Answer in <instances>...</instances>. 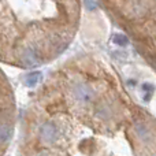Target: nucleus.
Instances as JSON below:
<instances>
[{
	"instance_id": "1",
	"label": "nucleus",
	"mask_w": 156,
	"mask_h": 156,
	"mask_svg": "<svg viewBox=\"0 0 156 156\" xmlns=\"http://www.w3.org/2000/svg\"><path fill=\"white\" fill-rule=\"evenodd\" d=\"M60 134H62L60 126L54 121L44 122L40 126V129H38V138H40L41 143L47 144V145L58 143L60 138Z\"/></svg>"
},
{
	"instance_id": "2",
	"label": "nucleus",
	"mask_w": 156,
	"mask_h": 156,
	"mask_svg": "<svg viewBox=\"0 0 156 156\" xmlns=\"http://www.w3.org/2000/svg\"><path fill=\"white\" fill-rule=\"evenodd\" d=\"M71 94H73V99L76 100L78 104H82V105L89 104V103H92L94 99L93 88L85 82L74 83L73 88H71Z\"/></svg>"
},
{
	"instance_id": "3",
	"label": "nucleus",
	"mask_w": 156,
	"mask_h": 156,
	"mask_svg": "<svg viewBox=\"0 0 156 156\" xmlns=\"http://www.w3.org/2000/svg\"><path fill=\"white\" fill-rule=\"evenodd\" d=\"M133 130H134L136 137H137L141 143H149V141L152 140V136L154 134H152V130L148 125L143 123V122H138V123L134 125Z\"/></svg>"
},
{
	"instance_id": "4",
	"label": "nucleus",
	"mask_w": 156,
	"mask_h": 156,
	"mask_svg": "<svg viewBox=\"0 0 156 156\" xmlns=\"http://www.w3.org/2000/svg\"><path fill=\"white\" fill-rule=\"evenodd\" d=\"M12 137V126L5 122H0V147L5 145Z\"/></svg>"
},
{
	"instance_id": "5",
	"label": "nucleus",
	"mask_w": 156,
	"mask_h": 156,
	"mask_svg": "<svg viewBox=\"0 0 156 156\" xmlns=\"http://www.w3.org/2000/svg\"><path fill=\"white\" fill-rule=\"evenodd\" d=\"M96 116L100 119H111L112 118V108L108 104H100L96 110Z\"/></svg>"
},
{
	"instance_id": "6",
	"label": "nucleus",
	"mask_w": 156,
	"mask_h": 156,
	"mask_svg": "<svg viewBox=\"0 0 156 156\" xmlns=\"http://www.w3.org/2000/svg\"><path fill=\"white\" fill-rule=\"evenodd\" d=\"M40 80H41V73H38V71L29 73L26 76V85L27 86H34V85H37Z\"/></svg>"
},
{
	"instance_id": "7",
	"label": "nucleus",
	"mask_w": 156,
	"mask_h": 156,
	"mask_svg": "<svg viewBox=\"0 0 156 156\" xmlns=\"http://www.w3.org/2000/svg\"><path fill=\"white\" fill-rule=\"evenodd\" d=\"M112 41L116 44V45H119V47H126L127 44H129L127 37H126V36H123V34H115V36H114V38H112Z\"/></svg>"
},
{
	"instance_id": "8",
	"label": "nucleus",
	"mask_w": 156,
	"mask_h": 156,
	"mask_svg": "<svg viewBox=\"0 0 156 156\" xmlns=\"http://www.w3.org/2000/svg\"><path fill=\"white\" fill-rule=\"evenodd\" d=\"M33 156H59L55 152H51V151H43V152H38V154L33 155Z\"/></svg>"
}]
</instances>
